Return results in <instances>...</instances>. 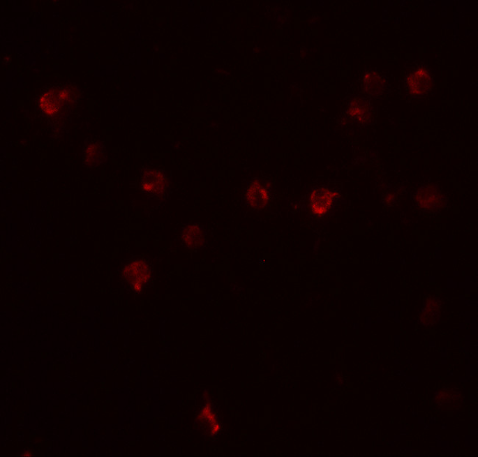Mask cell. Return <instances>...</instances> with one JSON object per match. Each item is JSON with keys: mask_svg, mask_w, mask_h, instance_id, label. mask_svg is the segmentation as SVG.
Returning <instances> with one entry per match:
<instances>
[{"mask_svg": "<svg viewBox=\"0 0 478 457\" xmlns=\"http://www.w3.org/2000/svg\"><path fill=\"white\" fill-rule=\"evenodd\" d=\"M80 100L78 88L69 83L46 88L38 96L40 112L52 123H64ZM50 122V123H51Z\"/></svg>", "mask_w": 478, "mask_h": 457, "instance_id": "obj_1", "label": "cell"}, {"mask_svg": "<svg viewBox=\"0 0 478 457\" xmlns=\"http://www.w3.org/2000/svg\"><path fill=\"white\" fill-rule=\"evenodd\" d=\"M153 266L144 258L130 260L123 268L121 278L126 287L135 294H140L152 282Z\"/></svg>", "mask_w": 478, "mask_h": 457, "instance_id": "obj_2", "label": "cell"}, {"mask_svg": "<svg viewBox=\"0 0 478 457\" xmlns=\"http://www.w3.org/2000/svg\"><path fill=\"white\" fill-rule=\"evenodd\" d=\"M140 188L143 195L150 200H160L165 196L169 187L166 173L156 169H145L140 177Z\"/></svg>", "mask_w": 478, "mask_h": 457, "instance_id": "obj_3", "label": "cell"}, {"mask_svg": "<svg viewBox=\"0 0 478 457\" xmlns=\"http://www.w3.org/2000/svg\"><path fill=\"white\" fill-rule=\"evenodd\" d=\"M414 200L420 210L431 213L441 211L446 204L445 193L438 186L434 185L419 188L416 191Z\"/></svg>", "mask_w": 478, "mask_h": 457, "instance_id": "obj_4", "label": "cell"}, {"mask_svg": "<svg viewBox=\"0 0 478 457\" xmlns=\"http://www.w3.org/2000/svg\"><path fill=\"white\" fill-rule=\"evenodd\" d=\"M442 310V299L434 295L428 296L419 312L418 323L426 329L435 327L441 322Z\"/></svg>", "mask_w": 478, "mask_h": 457, "instance_id": "obj_5", "label": "cell"}, {"mask_svg": "<svg viewBox=\"0 0 478 457\" xmlns=\"http://www.w3.org/2000/svg\"><path fill=\"white\" fill-rule=\"evenodd\" d=\"M464 403L463 393L455 387H443L433 397L435 407L443 412L460 410Z\"/></svg>", "mask_w": 478, "mask_h": 457, "instance_id": "obj_6", "label": "cell"}, {"mask_svg": "<svg viewBox=\"0 0 478 457\" xmlns=\"http://www.w3.org/2000/svg\"><path fill=\"white\" fill-rule=\"evenodd\" d=\"M245 198L252 209L256 211L264 209L270 200V189L268 183L260 179L253 180L246 191Z\"/></svg>", "mask_w": 478, "mask_h": 457, "instance_id": "obj_7", "label": "cell"}, {"mask_svg": "<svg viewBox=\"0 0 478 457\" xmlns=\"http://www.w3.org/2000/svg\"><path fill=\"white\" fill-rule=\"evenodd\" d=\"M406 85L412 96H424L432 89L433 79L427 68L419 67L407 77Z\"/></svg>", "mask_w": 478, "mask_h": 457, "instance_id": "obj_8", "label": "cell"}, {"mask_svg": "<svg viewBox=\"0 0 478 457\" xmlns=\"http://www.w3.org/2000/svg\"><path fill=\"white\" fill-rule=\"evenodd\" d=\"M336 196V193L326 188L314 189L309 200L312 213L318 216L326 214L331 209Z\"/></svg>", "mask_w": 478, "mask_h": 457, "instance_id": "obj_9", "label": "cell"}, {"mask_svg": "<svg viewBox=\"0 0 478 457\" xmlns=\"http://www.w3.org/2000/svg\"><path fill=\"white\" fill-rule=\"evenodd\" d=\"M107 158L105 144L100 140L90 141L84 147L83 160L89 170L100 167Z\"/></svg>", "mask_w": 478, "mask_h": 457, "instance_id": "obj_10", "label": "cell"}, {"mask_svg": "<svg viewBox=\"0 0 478 457\" xmlns=\"http://www.w3.org/2000/svg\"><path fill=\"white\" fill-rule=\"evenodd\" d=\"M181 239L184 245L193 251L200 250L206 244V234L198 223L186 226L182 231Z\"/></svg>", "mask_w": 478, "mask_h": 457, "instance_id": "obj_11", "label": "cell"}, {"mask_svg": "<svg viewBox=\"0 0 478 457\" xmlns=\"http://www.w3.org/2000/svg\"><path fill=\"white\" fill-rule=\"evenodd\" d=\"M347 112L350 117L361 123L370 122L373 117L370 104L361 98H354L350 102Z\"/></svg>", "mask_w": 478, "mask_h": 457, "instance_id": "obj_12", "label": "cell"}, {"mask_svg": "<svg viewBox=\"0 0 478 457\" xmlns=\"http://www.w3.org/2000/svg\"><path fill=\"white\" fill-rule=\"evenodd\" d=\"M362 88L367 95L378 96L384 93L386 81L376 73H366L362 80Z\"/></svg>", "mask_w": 478, "mask_h": 457, "instance_id": "obj_13", "label": "cell"}]
</instances>
